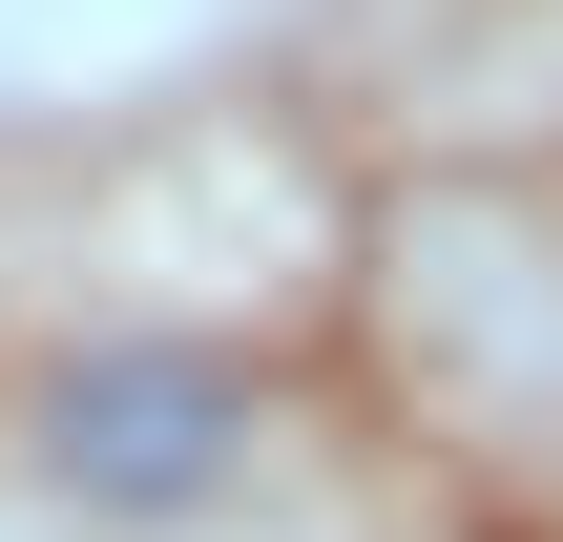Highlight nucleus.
Listing matches in <instances>:
<instances>
[{
	"instance_id": "nucleus-1",
	"label": "nucleus",
	"mask_w": 563,
	"mask_h": 542,
	"mask_svg": "<svg viewBox=\"0 0 563 542\" xmlns=\"http://www.w3.org/2000/svg\"><path fill=\"white\" fill-rule=\"evenodd\" d=\"M230 439H251L230 355H84L63 418H42V460L84 501H188V480H230Z\"/></svg>"
}]
</instances>
